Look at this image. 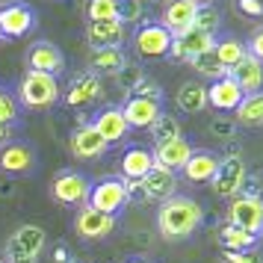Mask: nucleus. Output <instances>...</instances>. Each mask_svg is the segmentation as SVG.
<instances>
[{
  "label": "nucleus",
  "instance_id": "c85d7f7f",
  "mask_svg": "<svg viewBox=\"0 0 263 263\" xmlns=\"http://www.w3.org/2000/svg\"><path fill=\"white\" fill-rule=\"evenodd\" d=\"M213 53H216V60L231 71V68L246 57V45H242L237 36H222V39H216L213 42Z\"/></svg>",
  "mask_w": 263,
  "mask_h": 263
},
{
  "label": "nucleus",
  "instance_id": "f257e3e1",
  "mask_svg": "<svg viewBox=\"0 0 263 263\" xmlns=\"http://www.w3.org/2000/svg\"><path fill=\"white\" fill-rule=\"evenodd\" d=\"M201 222H204L201 204L195 201V198H190V195H172L157 210V231L168 242L190 239L201 228Z\"/></svg>",
  "mask_w": 263,
  "mask_h": 263
},
{
  "label": "nucleus",
  "instance_id": "bb28decb",
  "mask_svg": "<svg viewBox=\"0 0 263 263\" xmlns=\"http://www.w3.org/2000/svg\"><path fill=\"white\" fill-rule=\"evenodd\" d=\"M178 109L180 112H186V116H195V112H201L207 107V86H201L198 80H186V83L178 89Z\"/></svg>",
  "mask_w": 263,
  "mask_h": 263
},
{
  "label": "nucleus",
  "instance_id": "f3484780",
  "mask_svg": "<svg viewBox=\"0 0 263 263\" xmlns=\"http://www.w3.org/2000/svg\"><path fill=\"white\" fill-rule=\"evenodd\" d=\"M192 151H195V148H192V145L186 142L183 136H180V139H168V142H160L154 151H151V154H154V166L168 168V172H175V175H178L180 168L186 166V160L192 157Z\"/></svg>",
  "mask_w": 263,
  "mask_h": 263
},
{
  "label": "nucleus",
  "instance_id": "4468645a",
  "mask_svg": "<svg viewBox=\"0 0 263 263\" xmlns=\"http://www.w3.org/2000/svg\"><path fill=\"white\" fill-rule=\"evenodd\" d=\"M139 190H142V195L148 198V201H166V198H172V195H178V175L175 172H168V168H160L154 166L148 175H145L139 183H136Z\"/></svg>",
  "mask_w": 263,
  "mask_h": 263
},
{
  "label": "nucleus",
  "instance_id": "7ed1b4c3",
  "mask_svg": "<svg viewBox=\"0 0 263 263\" xmlns=\"http://www.w3.org/2000/svg\"><path fill=\"white\" fill-rule=\"evenodd\" d=\"M18 101L27 109H48L60 101V83L50 74L39 71H24L21 83H18Z\"/></svg>",
  "mask_w": 263,
  "mask_h": 263
},
{
  "label": "nucleus",
  "instance_id": "aec40b11",
  "mask_svg": "<svg viewBox=\"0 0 263 263\" xmlns=\"http://www.w3.org/2000/svg\"><path fill=\"white\" fill-rule=\"evenodd\" d=\"M231 80L242 89V95H257L263 92V62H257L254 57H242V60L231 68Z\"/></svg>",
  "mask_w": 263,
  "mask_h": 263
},
{
  "label": "nucleus",
  "instance_id": "4be33fe9",
  "mask_svg": "<svg viewBox=\"0 0 263 263\" xmlns=\"http://www.w3.org/2000/svg\"><path fill=\"white\" fill-rule=\"evenodd\" d=\"M101 95V77L92 71H86V74H77L71 80V86H68V92L62 95V101L68 104V107H89L95 98Z\"/></svg>",
  "mask_w": 263,
  "mask_h": 263
},
{
  "label": "nucleus",
  "instance_id": "412c9836",
  "mask_svg": "<svg viewBox=\"0 0 263 263\" xmlns=\"http://www.w3.org/2000/svg\"><path fill=\"white\" fill-rule=\"evenodd\" d=\"M36 166V151L24 142H6L0 145V168L9 175H24Z\"/></svg>",
  "mask_w": 263,
  "mask_h": 263
},
{
  "label": "nucleus",
  "instance_id": "b1692460",
  "mask_svg": "<svg viewBox=\"0 0 263 263\" xmlns=\"http://www.w3.org/2000/svg\"><path fill=\"white\" fill-rule=\"evenodd\" d=\"M92 127H95L98 133H101V139L107 145H116L121 142L124 136H127V121H124V116H121V107H107L101 109L95 116V121H92Z\"/></svg>",
  "mask_w": 263,
  "mask_h": 263
},
{
  "label": "nucleus",
  "instance_id": "20e7f679",
  "mask_svg": "<svg viewBox=\"0 0 263 263\" xmlns=\"http://www.w3.org/2000/svg\"><path fill=\"white\" fill-rule=\"evenodd\" d=\"M246 180H249V168L242 163V157L237 151H231V154L219 157V166H216V175H213V192L219 198H237L242 186H246Z\"/></svg>",
  "mask_w": 263,
  "mask_h": 263
},
{
  "label": "nucleus",
  "instance_id": "f704fd0d",
  "mask_svg": "<svg viewBox=\"0 0 263 263\" xmlns=\"http://www.w3.org/2000/svg\"><path fill=\"white\" fill-rule=\"evenodd\" d=\"M192 27H198V30H204V33H213L216 36V30H219V12H216L213 6H198Z\"/></svg>",
  "mask_w": 263,
  "mask_h": 263
},
{
  "label": "nucleus",
  "instance_id": "f03ea898",
  "mask_svg": "<svg viewBox=\"0 0 263 263\" xmlns=\"http://www.w3.org/2000/svg\"><path fill=\"white\" fill-rule=\"evenodd\" d=\"M48 234L42 225H18L6 239V263H36L45 251Z\"/></svg>",
  "mask_w": 263,
  "mask_h": 263
},
{
  "label": "nucleus",
  "instance_id": "473e14b6",
  "mask_svg": "<svg viewBox=\"0 0 263 263\" xmlns=\"http://www.w3.org/2000/svg\"><path fill=\"white\" fill-rule=\"evenodd\" d=\"M142 12H145L142 0H116V21H121L124 27L142 21Z\"/></svg>",
  "mask_w": 263,
  "mask_h": 263
},
{
  "label": "nucleus",
  "instance_id": "4c0bfd02",
  "mask_svg": "<svg viewBox=\"0 0 263 263\" xmlns=\"http://www.w3.org/2000/svg\"><path fill=\"white\" fill-rule=\"evenodd\" d=\"M246 53L254 57L257 62H263V27H257V30L249 36V42H246Z\"/></svg>",
  "mask_w": 263,
  "mask_h": 263
},
{
  "label": "nucleus",
  "instance_id": "0eeeda50",
  "mask_svg": "<svg viewBox=\"0 0 263 263\" xmlns=\"http://www.w3.org/2000/svg\"><path fill=\"white\" fill-rule=\"evenodd\" d=\"M133 50H136L142 60H160V57H168V50H172V33H168L160 21L139 24V30L133 33Z\"/></svg>",
  "mask_w": 263,
  "mask_h": 263
},
{
  "label": "nucleus",
  "instance_id": "a878e982",
  "mask_svg": "<svg viewBox=\"0 0 263 263\" xmlns=\"http://www.w3.org/2000/svg\"><path fill=\"white\" fill-rule=\"evenodd\" d=\"M89 68L92 74H121L127 68V57L121 48H104V50H92L89 57Z\"/></svg>",
  "mask_w": 263,
  "mask_h": 263
},
{
  "label": "nucleus",
  "instance_id": "39448f33",
  "mask_svg": "<svg viewBox=\"0 0 263 263\" xmlns=\"http://www.w3.org/2000/svg\"><path fill=\"white\" fill-rule=\"evenodd\" d=\"M130 201V183L121 178H104L101 183H92L89 190V207L98 210V213H107V216H116Z\"/></svg>",
  "mask_w": 263,
  "mask_h": 263
},
{
  "label": "nucleus",
  "instance_id": "dca6fc26",
  "mask_svg": "<svg viewBox=\"0 0 263 263\" xmlns=\"http://www.w3.org/2000/svg\"><path fill=\"white\" fill-rule=\"evenodd\" d=\"M195 12H198V6H195L192 0H166L163 15H160V24L166 27L168 33H172V39H175V36H180L183 30L192 27Z\"/></svg>",
  "mask_w": 263,
  "mask_h": 263
},
{
  "label": "nucleus",
  "instance_id": "e433bc0d",
  "mask_svg": "<svg viewBox=\"0 0 263 263\" xmlns=\"http://www.w3.org/2000/svg\"><path fill=\"white\" fill-rule=\"evenodd\" d=\"M207 130L213 133L216 139H234V133H237V121L219 116V119H213L210 124H207Z\"/></svg>",
  "mask_w": 263,
  "mask_h": 263
},
{
  "label": "nucleus",
  "instance_id": "37998d69",
  "mask_svg": "<svg viewBox=\"0 0 263 263\" xmlns=\"http://www.w3.org/2000/svg\"><path fill=\"white\" fill-rule=\"evenodd\" d=\"M127 263H148V260H142V257H130Z\"/></svg>",
  "mask_w": 263,
  "mask_h": 263
},
{
  "label": "nucleus",
  "instance_id": "393cba45",
  "mask_svg": "<svg viewBox=\"0 0 263 263\" xmlns=\"http://www.w3.org/2000/svg\"><path fill=\"white\" fill-rule=\"evenodd\" d=\"M216 166H219V157L213 151H192V157L180 172L190 183H210L216 175Z\"/></svg>",
  "mask_w": 263,
  "mask_h": 263
},
{
  "label": "nucleus",
  "instance_id": "ddd939ff",
  "mask_svg": "<svg viewBox=\"0 0 263 263\" xmlns=\"http://www.w3.org/2000/svg\"><path fill=\"white\" fill-rule=\"evenodd\" d=\"M109 145L101 139V133L92 127V124H80V127H74L71 136H68V151L71 157L77 160H98L101 154H107Z\"/></svg>",
  "mask_w": 263,
  "mask_h": 263
},
{
  "label": "nucleus",
  "instance_id": "72a5a7b5",
  "mask_svg": "<svg viewBox=\"0 0 263 263\" xmlns=\"http://www.w3.org/2000/svg\"><path fill=\"white\" fill-rule=\"evenodd\" d=\"M89 21H116V0H89Z\"/></svg>",
  "mask_w": 263,
  "mask_h": 263
},
{
  "label": "nucleus",
  "instance_id": "9b49d317",
  "mask_svg": "<svg viewBox=\"0 0 263 263\" xmlns=\"http://www.w3.org/2000/svg\"><path fill=\"white\" fill-rule=\"evenodd\" d=\"M121 116L127 121V127H151L160 116H163V101L160 98H142V95H130L127 104L121 107Z\"/></svg>",
  "mask_w": 263,
  "mask_h": 263
},
{
  "label": "nucleus",
  "instance_id": "a18cd8bd",
  "mask_svg": "<svg viewBox=\"0 0 263 263\" xmlns=\"http://www.w3.org/2000/svg\"><path fill=\"white\" fill-rule=\"evenodd\" d=\"M0 42H3V33H0Z\"/></svg>",
  "mask_w": 263,
  "mask_h": 263
},
{
  "label": "nucleus",
  "instance_id": "ea45409f",
  "mask_svg": "<svg viewBox=\"0 0 263 263\" xmlns=\"http://www.w3.org/2000/svg\"><path fill=\"white\" fill-rule=\"evenodd\" d=\"M225 263H260V257L254 251H222Z\"/></svg>",
  "mask_w": 263,
  "mask_h": 263
},
{
  "label": "nucleus",
  "instance_id": "5701e85b",
  "mask_svg": "<svg viewBox=\"0 0 263 263\" xmlns=\"http://www.w3.org/2000/svg\"><path fill=\"white\" fill-rule=\"evenodd\" d=\"M151 168H154V154L142 145H130L121 154V175H124L127 183H139Z\"/></svg>",
  "mask_w": 263,
  "mask_h": 263
},
{
  "label": "nucleus",
  "instance_id": "c03bdc74",
  "mask_svg": "<svg viewBox=\"0 0 263 263\" xmlns=\"http://www.w3.org/2000/svg\"><path fill=\"white\" fill-rule=\"evenodd\" d=\"M151 3H166V0H151Z\"/></svg>",
  "mask_w": 263,
  "mask_h": 263
},
{
  "label": "nucleus",
  "instance_id": "2eb2a0df",
  "mask_svg": "<svg viewBox=\"0 0 263 263\" xmlns=\"http://www.w3.org/2000/svg\"><path fill=\"white\" fill-rule=\"evenodd\" d=\"M213 42H216L213 33H204L198 27H190V30H183L180 36L172 39L168 57H175V60H192V57H198V53L213 48Z\"/></svg>",
  "mask_w": 263,
  "mask_h": 263
},
{
  "label": "nucleus",
  "instance_id": "58836bf2",
  "mask_svg": "<svg viewBox=\"0 0 263 263\" xmlns=\"http://www.w3.org/2000/svg\"><path fill=\"white\" fill-rule=\"evenodd\" d=\"M237 9L249 18H263V0H237Z\"/></svg>",
  "mask_w": 263,
  "mask_h": 263
},
{
  "label": "nucleus",
  "instance_id": "423d86ee",
  "mask_svg": "<svg viewBox=\"0 0 263 263\" xmlns=\"http://www.w3.org/2000/svg\"><path fill=\"white\" fill-rule=\"evenodd\" d=\"M228 225L239 228V231H246V234H254V237H260L263 234V198L260 195H237L231 207H228Z\"/></svg>",
  "mask_w": 263,
  "mask_h": 263
},
{
  "label": "nucleus",
  "instance_id": "9d476101",
  "mask_svg": "<svg viewBox=\"0 0 263 263\" xmlns=\"http://www.w3.org/2000/svg\"><path fill=\"white\" fill-rule=\"evenodd\" d=\"M116 225H119L116 216L98 213L89 204H83V207L77 210V216H74V231H77L80 239H104L116 231Z\"/></svg>",
  "mask_w": 263,
  "mask_h": 263
},
{
  "label": "nucleus",
  "instance_id": "a19ab883",
  "mask_svg": "<svg viewBox=\"0 0 263 263\" xmlns=\"http://www.w3.org/2000/svg\"><path fill=\"white\" fill-rule=\"evenodd\" d=\"M68 260V249L65 246H57V263H65Z\"/></svg>",
  "mask_w": 263,
  "mask_h": 263
},
{
  "label": "nucleus",
  "instance_id": "7c9ffc66",
  "mask_svg": "<svg viewBox=\"0 0 263 263\" xmlns=\"http://www.w3.org/2000/svg\"><path fill=\"white\" fill-rule=\"evenodd\" d=\"M190 65L195 68V74H201V77H207L210 83L213 80H222L228 74V68L222 65V62L216 60V53H213V48L210 50H204V53H198V57H192L190 60Z\"/></svg>",
  "mask_w": 263,
  "mask_h": 263
},
{
  "label": "nucleus",
  "instance_id": "1a4fd4ad",
  "mask_svg": "<svg viewBox=\"0 0 263 263\" xmlns=\"http://www.w3.org/2000/svg\"><path fill=\"white\" fill-rule=\"evenodd\" d=\"M33 27H36V9H33L30 3L15 0V3L0 6V33H3V39L6 36L21 39V36H27Z\"/></svg>",
  "mask_w": 263,
  "mask_h": 263
},
{
  "label": "nucleus",
  "instance_id": "a211bd4d",
  "mask_svg": "<svg viewBox=\"0 0 263 263\" xmlns=\"http://www.w3.org/2000/svg\"><path fill=\"white\" fill-rule=\"evenodd\" d=\"M242 98L246 95H242V89L231 80V74H225L222 80H213V83L207 86V107L219 109V112H234Z\"/></svg>",
  "mask_w": 263,
  "mask_h": 263
},
{
  "label": "nucleus",
  "instance_id": "6e6552de",
  "mask_svg": "<svg viewBox=\"0 0 263 263\" xmlns=\"http://www.w3.org/2000/svg\"><path fill=\"white\" fill-rule=\"evenodd\" d=\"M89 190H92V183L80 172H62L50 183V195L60 204H68V207H83L89 201Z\"/></svg>",
  "mask_w": 263,
  "mask_h": 263
},
{
  "label": "nucleus",
  "instance_id": "cd10ccee",
  "mask_svg": "<svg viewBox=\"0 0 263 263\" xmlns=\"http://www.w3.org/2000/svg\"><path fill=\"white\" fill-rule=\"evenodd\" d=\"M234 116H237V124L242 127H260L263 124V92L257 95H246L239 101V107L234 109Z\"/></svg>",
  "mask_w": 263,
  "mask_h": 263
},
{
  "label": "nucleus",
  "instance_id": "2f4dec72",
  "mask_svg": "<svg viewBox=\"0 0 263 263\" xmlns=\"http://www.w3.org/2000/svg\"><path fill=\"white\" fill-rule=\"evenodd\" d=\"M151 130V139H154V145H160V142H168V139H180L183 133H180V121L175 119V116H160V119L148 127Z\"/></svg>",
  "mask_w": 263,
  "mask_h": 263
},
{
  "label": "nucleus",
  "instance_id": "6ab92c4d",
  "mask_svg": "<svg viewBox=\"0 0 263 263\" xmlns=\"http://www.w3.org/2000/svg\"><path fill=\"white\" fill-rule=\"evenodd\" d=\"M124 36H127V27L121 21H89V27H86V39L95 50L121 48Z\"/></svg>",
  "mask_w": 263,
  "mask_h": 263
},
{
  "label": "nucleus",
  "instance_id": "79ce46f5",
  "mask_svg": "<svg viewBox=\"0 0 263 263\" xmlns=\"http://www.w3.org/2000/svg\"><path fill=\"white\" fill-rule=\"evenodd\" d=\"M195 6H213V0H192Z\"/></svg>",
  "mask_w": 263,
  "mask_h": 263
},
{
  "label": "nucleus",
  "instance_id": "c9c22d12",
  "mask_svg": "<svg viewBox=\"0 0 263 263\" xmlns=\"http://www.w3.org/2000/svg\"><path fill=\"white\" fill-rule=\"evenodd\" d=\"M18 119V101L6 89H0V124H15Z\"/></svg>",
  "mask_w": 263,
  "mask_h": 263
},
{
  "label": "nucleus",
  "instance_id": "c756f323",
  "mask_svg": "<svg viewBox=\"0 0 263 263\" xmlns=\"http://www.w3.org/2000/svg\"><path fill=\"white\" fill-rule=\"evenodd\" d=\"M219 234H222V246H225V251H254V246L260 242V237L246 234V231H239V228H234V225H225Z\"/></svg>",
  "mask_w": 263,
  "mask_h": 263
},
{
  "label": "nucleus",
  "instance_id": "f8f14e48",
  "mask_svg": "<svg viewBox=\"0 0 263 263\" xmlns=\"http://www.w3.org/2000/svg\"><path fill=\"white\" fill-rule=\"evenodd\" d=\"M27 71H39V74H50L60 77L65 71V53H62L53 42H36L30 53H27Z\"/></svg>",
  "mask_w": 263,
  "mask_h": 263
}]
</instances>
